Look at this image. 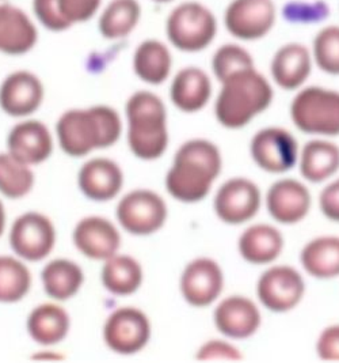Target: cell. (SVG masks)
<instances>
[{"label": "cell", "instance_id": "ba28073f", "mask_svg": "<svg viewBox=\"0 0 339 363\" xmlns=\"http://www.w3.org/2000/svg\"><path fill=\"white\" fill-rule=\"evenodd\" d=\"M306 284L292 267L275 265L266 269L257 284L260 303L270 312L284 313L294 309L303 299Z\"/></svg>", "mask_w": 339, "mask_h": 363}, {"label": "cell", "instance_id": "9a60e30c", "mask_svg": "<svg viewBox=\"0 0 339 363\" xmlns=\"http://www.w3.org/2000/svg\"><path fill=\"white\" fill-rule=\"evenodd\" d=\"M311 48L303 43H288L275 50L270 62L272 81L282 90L301 89L312 72Z\"/></svg>", "mask_w": 339, "mask_h": 363}, {"label": "cell", "instance_id": "cb8c5ba5", "mask_svg": "<svg viewBox=\"0 0 339 363\" xmlns=\"http://www.w3.org/2000/svg\"><path fill=\"white\" fill-rule=\"evenodd\" d=\"M284 237L270 225H254L239 238V253L250 264H270L281 255Z\"/></svg>", "mask_w": 339, "mask_h": 363}, {"label": "cell", "instance_id": "7a4b0ae2", "mask_svg": "<svg viewBox=\"0 0 339 363\" xmlns=\"http://www.w3.org/2000/svg\"><path fill=\"white\" fill-rule=\"evenodd\" d=\"M273 99V86L265 75L255 67L243 69L222 82L214 104L216 118L226 128H242L265 112Z\"/></svg>", "mask_w": 339, "mask_h": 363}, {"label": "cell", "instance_id": "5bb4252c", "mask_svg": "<svg viewBox=\"0 0 339 363\" xmlns=\"http://www.w3.org/2000/svg\"><path fill=\"white\" fill-rule=\"evenodd\" d=\"M224 275L214 260L195 259L186 265L180 278L182 296L195 308H205L220 297Z\"/></svg>", "mask_w": 339, "mask_h": 363}, {"label": "cell", "instance_id": "ffe728a7", "mask_svg": "<svg viewBox=\"0 0 339 363\" xmlns=\"http://www.w3.org/2000/svg\"><path fill=\"white\" fill-rule=\"evenodd\" d=\"M74 242L81 253L94 260H108L120 248L121 237L112 222L100 216L81 219L74 230Z\"/></svg>", "mask_w": 339, "mask_h": 363}, {"label": "cell", "instance_id": "ee69618b", "mask_svg": "<svg viewBox=\"0 0 339 363\" xmlns=\"http://www.w3.org/2000/svg\"><path fill=\"white\" fill-rule=\"evenodd\" d=\"M0 1H3V0H0Z\"/></svg>", "mask_w": 339, "mask_h": 363}, {"label": "cell", "instance_id": "2e32d148", "mask_svg": "<svg viewBox=\"0 0 339 363\" xmlns=\"http://www.w3.org/2000/svg\"><path fill=\"white\" fill-rule=\"evenodd\" d=\"M44 99V86L29 71L10 74L0 86V108L4 113L23 117L34 113Z\"/></svg>", "mask_w": 339, "mask_h": 363}, {"label": "cell", "instance_id": "4dcf8cb0", "mask_svg": "<svg viewBox=\"0 0 339 363\" xmlns=\"http://www.w3.org/2000/svg\"><path fill=\"white\" fill-rule=\"evenodd\" d=\"M41 278L49 297L59 301L74 297L84 281L81 267L65 259L53 260L45 265Z\"/></svg>", "mask_w": 339, "mask_h": 363}, {"label": "cell", "instance_id": "8d00e7d4", "mask_svg": "<svg viewBox=\"0 0 339 363\" xmlns=\"http://www.w3.org/2000/svg\"><path fill=\"white\" fill-rule=\"evenodd\" d=\"M33 14L49 32L62 33L72 25L65 19L59 0H32Z\"/></svg>", "mask_w": 339, "mask_h": 363}, {"label": "cell", "instance_id": "836d02e7", "mask_svg": "<svg viewBox=\"0 0 339 363\" xmlns=\"http://www.w3.org/2000/svg\"><path fill=\"white\" fill-rule=\"evenodd\" d=\"M314 63L328 75H339V25H327L315 34L311 45Z\"/></svg>", "mask_w": 339, "mask_h": 363}, {"label": "cell", "instance_id": "f546056e", "mask_svg": "<svg viewBox=\"0 0 339 363\" xmlns=\"http://www.w3.org/2000/svg\"><path fill=\"white\" fill-rule=\"evenodd\" d=\"M143 281V269L130 256H115L108 259L102 269V283L114 296H130L137 291Z\"/></svg>", "mask_w": 339, "mask_h": 363}, {"label": "cell", "instance_id": "f35d334b", "mask_svg": "<svg viewBox=\"0 0 339 363\" xmlns=\"http://www.w3.org/2000/svg\"><path fill=\"white\" fill-rule=\"evenodd\" d=\"M242 358L236 347L222 340L205 343L197 354V359L200 361H241Z\"/></svg>", "mask_w": 339, "mask_h": 363}, {"label": "cell", "instance_id": "ac0fdd59", "mask_svg": "<svg viewBox=\"0 0 339 363\" xmlns=\"http://www.w3.org/2000/svg\"><path fill=\"white\" fill-rule=\"evenodd\" d=\"M214 324L226 337L244 340L253 336L260 325V312L248 298L234 296L223 299L216 308Z\"/></svg>", "mask_w": 339, "mask_h": 363}, {"label": "cell", "instance_id": "44dd1931", "mask_svg": "<svg viewBox=\"0 0 339 363\" xmlns=\"http://www.w3.org/2000/svg\"><path fill=\"white\" fill-rule=\"evenodd\" d=\"M8 152L26 165H37L48 160L53 150L49 130L40 121L29 120L16 125L7 139Z\"/></svg>", "mask_w": 339, "mask_h": 363}, {"label": "cell", "instance_id": "d6a6232c", "mask_svg": "<svg viewBox=\"0 0 339 363\" xmlns=\"http://www.w3.org/2000/svg\"><path fill=\"white\" fill-rule=\"evenodd\" d=\"M32 284L28 267L14 257L0 256V302H18L25 297Z\"/></svg>", "mask_w": 339, "mask_h": 363}, {"label": "cell", "instance_id": "52a82bcc", "mask_svg": "<svg viewBox=\"0 0 339 363\" xmlns=\"http://www.w3.org/2000/svg\"><path fill=\"white\" fill-rule=\"evenodd\" d=\"M278 18L275 0H231L223 23L226 32L239 41H258L272 33Z\"/></svg>", "mask_w": 339, "mask_h": 363}, {"label": "cell", "instance_id": "3957f363", "mask_svg": "<svg viewBox=\"0 0 339 363\" xmlns=\"http://www.w3.org/2000/svg\"><path fill=\"white\" fill-rule=\"evenodd\" d=\"M60 146L71 157H84L96 149L113 146L120 139L122 124L109 106L72 109L60 117L56 125Z\"/></svg>", "mask_w": 339, "mask_h": 363}, {"label": "cell", "instance_id": "b9f144b4", "mask_svg": "<svg viewBox=\"0 0 339 363\" xmlns=\"http://www.w3.org/2000/svg\"><path fill=\"white\" fill-rule=\"evenodd\" d=\"M4 226H6V213H4V207H3V204L0 201V235L4 231Z\"/></svg>", "mask_w": 339, "mask_h": 363}, {"label": "cell", "instance_id": "74e56055", "mask_svg": "<svg viewBox=\"0 0 339 363\" xmlns=\"http://www.w3.org/2000/svg\"><path fill=\"white\" fill-rule=\"evenodd\" d=\"M59 3L65 19L74 26L96 17L102 0H59Z\"/></svg>", "mask_w": 339, "mask_h": 363}, {"label": "cell", "instance_id": "f1b7e54d", "mask_svg": "<svg viewBox=\"0 0 339 363\" xmlns=\"http://www.w3.org/2000/svg\"><path fill=\"white\" fill-rule=\"evenodd\" d=\"M69 330V315L54 303H44L33 311L28 320V330L40 345L49 346L62 342Z\"/></svg>", "mask_w": 339, "mask_h": 363}, {"label": "cell", "instance_id": "7402d4cb", "mask_svg": "<svg viewBox=\"0 0 339 363\" xmlns=\"http://www.w3.org/2000/svg\"><path fill=\"white\" fill-rule=\"evenodd\" d=\"M170 97L173 104L186 113L204 109L212 97L209 75L198 67H185L174 77Z\"/></svg>", "mask_w": 339, "mask_h": 363}, {"label": "cell", "instance_id": "6da1fadb", "mask_svg": "<svg viewBox=\"0 0 339 363\" xmlns=\"http://www.w3.org/2000/svg\"><path fill=\"white\" fill-rule=\"evenodd\" d=\"M222 164L220 150L209 140L193 139L183 143L166 177L168 194L183 203L207 198L222 172Z\"/></svg>", "mask_w": 339, "mask_h": 363}, {"label": "cell", "instance_id": "277c9868", "mask_svg": "<svg viewBox=\"0 0 339 363\" xmlns=\"http://www.w3.org/2000/svg\"><path fill=\"white\" fill-rule=\"evenodd\" d=\"M128 143L142 160H156L168 145L167 113L162 99L151 91H137L127 102Z\"/></svg>", "mask_w": 339, "mask_h": 363}, {"label": "cell", "instance_id": "8992f818", "mask_svg": "<svg viewBox=\"0 0 339 363\" xmlns=\"http://www.w3.org/2000/svg\"><path fill=\"white\" fill-rule=\"evenodd\" d=\"M294 125L308 135H339V91L321 86H308L294 96L291 104Z\"/></svg>", "mask_w": 339, "mask_h": 363}, {"label": "cell", "instance_id": "60d3db41", "mask_svg": "<svg viewBox=\"0 0 339 363\" xmlns=\"http://www.w3.org/2000/svg\"><path fill=\"white\" fill-rule=\"evenodd\" d=\"M319 206L326 218L339 222V179L328 184L322 191Z\"/></svg>", "mask_w": 339, "mask_h": 363}, {"label": "cell", "instance_id": "e0dca14e", "mask_svg": "<svg viewBox=\"0 0 339 363\" xmlns=\"http://www.w3.org/2000/svg\"><path fill=\"white\" fill-rule=\"evenodd\" d=\"M311 201V194L303 182L285 179L275 182L269 188L266 208L275 222L293 225L307 216Z\"/></svg>", "mask_w": 339, "mask_h": 363}, {"label": "cell", "instance_id": "4316f807", "mask_svg": "<svg viewBox=\"0 0 339 363\" xmlns=\"http://www.w3.org/2000/svg\"><path fill=\"white\" fill-rule=\"evenodd\" d=\"M300 262L314 278H337L339 277V237L326 235L309 241L301 250Z\"/></svg>", "mask_w": 339, "mask_h": 363}, {"label": "cell", "instance_id": "5b68a950", "mask_svg": "<svg viewBox=\"0 0 339 363\" xmlns=\"http://www.w3.org/2000/svg\"><path fill=\"white\" fill-rule=\"evenodd\" d=\"M219 32L214 13L204 3L190 0L178 4L166 21V35L180 52L195 53L212 45Z\"/></svg>", "mask_w": 339, "mask_h": 363}, {"label": "cell", "instance_id": "d4e9b609", "mask_svg": "<svg viewBox=\"0 0 339 363\" xmlns=\"http://www.w3.org/2000/svg\"><path fill=\"white\" fill-rule=\"evenodd\" d=\"M173 67V56L168 47L149 38L139 44L133 55V71L143 82L161 84L168 79Z\"/></svg>", "mask_w": 339, "mask_h": 363}, {"label": "cell", "instance_id": "9c48e42d", "mask_svg": "<svg viewBox=\"0 0 339 363\" xmlns=\"http://www.w3.org/2000/svg\"><path fill=\"white\" fill-rule=\"evenodd\" d=\"M117 218L125 230L136 235H148L164 225L167 206L158 194L140 189L130 192L118 203Z\"/></svg>", "mask_w": 339, "mask_h": 363}, {"label": "cell", "instance_id": "e575fe53", "mask_svg": "<svg viewBox=\"0 0 339 363\" xmlns=\"http://www.w3.org/2000/svg\"><path fill=\"white\" fill-rule=\"evenodd\" d=\"M255 67L253 55L241 44L226 43L219 47L212 57V71L219 82H224L231 75Z\"/></svg>", "mask_w": 339, "mask_h": 363}, {"label": "cell", "instance_id": "603a6c76", "mask_svg": "<svg viewBox=\"0 0 339 363\" xmlns=\"http://www.w3.org/2000/svg\"><path fill=\"white\" fill-rule=\"evenodd\" d=\"M79 188L91 200L108 201L115 198L124 184V176L110 160L96 158L86 162L79 172Z\"/></svg>", "mask_w": 339, "mask_h": 363}, {"label": "cell", "instance_id": "484cf974", "mask_svg": "<svg viewBox=\"0 0 339 363\" xmlns=\"http://www.w3.org/2000/svg\"><path fill=\"white\" fill-rule=\"evenodd\" d=\"M299 166L307 182H326L339 170V147L328 140H311L301 150Z\"/></svg>", "mask_w": 339, "mask_h": 363}, {"label": "cell", "instance_id": "7c38bea8", "mask_svg": "<svg viewBox=\"0 0 339 363\" xmlns=\"http://www.w3.org/2000/svg\"><path fill=\"white\" fill-rule=\"evenodd\" d=\"M151 325L146 314L134 308H121L109 315L103 337L108 347L122 355H130L146 347Z\"/></svg>", "mask_w": 339, "mask_h": 363}, {"label": "cell", "instance_id": "1f68e13d", "mask_svg": "<svg viewBox=\"0 0 339 363\" xmlns=\"http://www.w3.org/2000/svg\"><path fill=\"white\" fill-rule=\"evenodd\" d=\"M34 185V174L29 165L14 155L0 154V192L10 199L26 196Z\"/></svg>", "mask_w": 339, "mask_h": 363}, {"label": "cell", "instance_id": "7bdbcfd3", "mask_svg": "<svg viewBox=\"0 0 339 363\" xmlns=\"http://www.w3.org/2000/svg\"><path fill=\"white\" fill-rule=\"evenodd\" d=\"M152 1H155V3H161V4H163V3H170V1H173V0H152Z\"/></svg>", "mask_w": 339, "mask_h": 363}, {"label": "cell", "instance_id": "8fae6325", "mask_svg": "<svg viewBox=\"0 0 339 363\" xmlns=\"http://www.w3.org/2000/svg\"><path fill=\"white\" fill-rule=\"evenodd\" d=\"M56 231L49 218L28 213L16 219L10 233V245L16 255L29 262L45 259L54 247Z\"/></svg>", "mask_w": 339, "mask_h": 363}, {"label": "cell", "instance_id": "30bf717a", "mask_svg": "<svg viewBox=\"0 0 339 363\" xmlns=\"http://www.w3.org/2000/svg\"><path fill=\"white\" fill-rule=\"evenodd\" d=\"M250 152L254 162L269 173H285L299 160L297 140L289 131L278 127H269L255 133Z\"/></svg>", "mask_w": 339, "mask_h": 363}, {"label": "cell", "instance_id": "4fadbf2b", "mask_svg": "<svg viewBox=\"0 0 339 363\" xmlns=\"http://www.w3.org/2000/svg\"><path fill=\"white\" fill-rule=\"evenodd\" d=\"M259 207L258 185L242 177L224 182L214 198V211L228 225L248 222L258 214Z\"/></svg>", "mask_w": 339, "mask_h": 363}, {"label": "cell", "instance_id": "83f0119b", "mask_svg": "<svg viewBox=\"0 0 339 363\" xmlns=\"http://www.w3.org/2000/svg\"><path fill=\"white\" fill-rule=\"evenodd\" d=\"M140 19L139 0H112L99 16L98 30L106 40H121L137 28Z\"/></svg>", "mask_w": 339, "mask_h": 363}, {"label": "cell", "instance_id": "d6986e66", "mask_svg": "<svg viewBox=\"0 0 339 363\" xmlns=\"http://www.w3.org/2000/svg\"><path fill=\"white\" fill-rule=\"evenodd\" d=\"M38 29L22 9L0 3V52L8 56L26 55L37 45Z\"/></svg>", "mask_w": 339, "mask_h": 363}, {"label": "cell", "instance_id": "d590c367", "mask_svg": "<svg viewBox=\"0 0 339 363\" xmlns=\"http://www.w3.org/2000/svg\"><path fill=\"white\" fill-rule=\"evenodd\" d=\"M331 14L324 0H289L281 9V17L291 25H319Z\"/></svg>", "mask_w": 339, "mask_h": 363}, {"label": "cell", "instance_id": "ab89813d", "mask_svg": "<svg viewBox=\"0 0 339 363\" xmlns=\"http://www.w3.org/2000/svg\"><path fill=\"white\" fill-rule=\"evenodd\" d=\"M316 351L323 361H339V324L327 327L321 333Z\"/></svg>", "mask_w": 339, "mask_h": 363}]
</instances>
